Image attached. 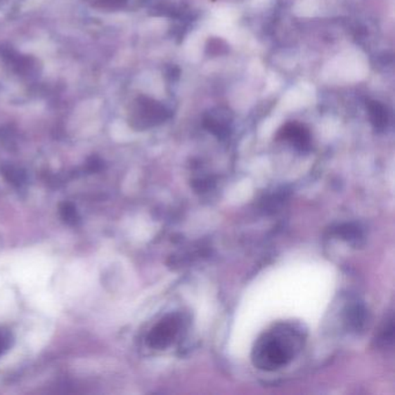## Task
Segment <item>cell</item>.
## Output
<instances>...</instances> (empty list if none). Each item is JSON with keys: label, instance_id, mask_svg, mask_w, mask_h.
Segmentation results:
<instances>
[{"label": "cell", "instance_id": "obj_8", "mask_svg": "<svg viewBox=\"0 0 395 395\" xmlns=\"http://www.w3.org/2000/svg\"><path fill=\"white\" fill-rule=\"evenodd\" d=\"M366 310L361 305H354L350 307L349 313H348V323L349 326L356 332L363 330L366 325Z\"/></svg>", "mask_w": 395, "mask_h": 395}, {"label": "cell", "instance_id": "obj_3", "mask_svg": "<svg viewBox=\"0 0 395 395\" xmlns=\"http://www.w3.org/2000/svg\"><path fill=\"white\" fill-rule=\"evenodd\" d=\"M230 112L223 108H217L205 116V125L211 134L218 138H226L231 131Z\"/></svg>", "mask_w": 395, "mask_h": 395}, {"label": "cell", "instance_id": "obj_7", "mask_svg": "<svg viewBox=\"0 0 395 395\" xmlns=\"http://www.w3.org/2000/svg\"><path fill=\"white\" fill-rule=\"evenodd\" d=\"M334 234L336 237H339L343 240L355 245H359V242L363 240V237H364L362 228H359L358 225L355 224L339 225L334 230Z\"/></svg>", "mask_w": 395, "mask_h": 395}, {"label": "cell", "instance_id": "obj_4", "mask_svg": "<svg viewBox=\"0 0 395 395\" xmlns=\"http://www.w3.org/2000/svg\"><path fill=\"white\" fill-rule=\"evenodd\" d=\"M282 138L287 139V142L299 148L302 151L310 148V132L304 125L298 123H289L280 130Z\"/></svg>", "mask_w": 395, "mask_h": 395}, {"label": "cell", "instance_id": "obj_9", "mask_svg": "<svg viewBox=\"0 0 395 395\" xmlns=\"http://www.w3.org/2000/svg\"><path fill=\"white\" fill-rule=\"evenodd\" d=\"M226 48L228 46H225V43L221 40H218V39H214L209 42L208 50L211 55H214V56L224 53L226 51Z\"/></svg>", "mask_w": 395, "mask_h": 395}, {"label": "cell", "instance_id": "obj_10", "mask_svg": "<svg viewBox=\"0 0 395 395\" xmlns=\"http://www.w3.org/2000/svg\"><path fill=\"white\" fill-rule=\"evenodd\" d=\"M7 346V339H5V336H3V334L0 333V353H1V350L5 349Z\"/></svg>", "mask_w": 395, "mask_h": 395}, {"label": "cell", "instance_id": "obj_2", "mask_svg": "<svg viewBox=\"0 0 395 395\" xmlns=\"http://www.w3.org/2000/svg\"><path fill=\"white\" fill-rule=\"evenodd\" d=\"M183 328V318L181 314H168L162 318L148 336V346L157 350H164L174 343Z\"/></svg>", "mask_w": 395, "mask_h": 395}, {"label": "cell", "instance_id": "obj_6", "mask_svg": "<svg viewBox=\"0 0 395 395\" xmlns=\"http://www.w3.org/2000/svg\"><path fill=\"white\" fill-rule=\"evenodd\" d=\"M393 339H394V320L391 314L386 318L380 327V330L375 336V344L382 349H387L389 346H392Z\"/></svg>", "mask_w": 395, "mask_h": 395}, {"label": "cell", "instance_id": "obj_5", "mask_svg": "<svg viewBox=\"0 0 395 395\" xmlns=\"http://www.w3.org/2000/svg\"><path fill=\"white\" fill-rule=\"evenodd\" d=\"M370 119L375 130H385L389 124V112L385 105L379 101H370L368 105Z\"/></svg>", "mask_w": 395, "mask_h": 395}, {"label": "cell", "instance_id": "obj_1", "mask_svg": "<svg viewBox=\"0 0 395 395\" xmlns=\"http://www.w3.org/2000/svg\"><path fill=\"white\" fill-rule=\"evenodd\" d=\"M305 339L306 332L298 323H277L257 339L252 350V362L264 371L280 369L299 354Z\"/></svg>", "mask_w": 395, "mask_h": 395}]
</instances>
